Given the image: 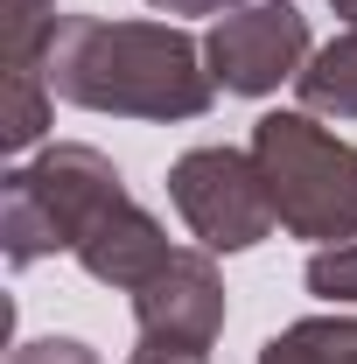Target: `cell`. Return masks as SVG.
I'll use <instances>...</instances> for the list:
<instances>
[{
  "label": "cell",
  "instance_id": "7c38bea8",
  "mask_svg": "<svg viewBox=\"0 0 357 364\" xmlns=\"http://www.w3.org/2000/svg\"><path fill=\"white\" fill-rule=\"evenodd\" d=\"M7 364H98V358H91V343H78V336H43V343H21Z\"/></svg>",
  "mask_w": 357,
  "mask_h": 364
},
{
  "label": "cell",
  "instance_id": "30bf717a",
  "mask_svg": "<svg viewBox=\"0 0 357 364\" xmlns=\"http://www.w3.org/2000/svg\"><path fill=\"white\" fill-rule=\"evenodd\" d=\"M56 28V0H7V70H49Z\"/></svg>",
  "mask_w": 357,
  "mask_h": 364
},
{
  "label": "cell",
  "instance_id": "ba28073f",
  "mask_svg": "<svg viewBox=\"0 0 357 364\" xmlns=\"http://www.w3.org/2000/svg\"><path fill=\"white\" fill-rule=\"evenodd\" d=\"M302 105L309 112H336V119H357V28H343L329 49H315L309 70L294 77Z\"/></svg>",
  "mask_w": 357,
  "mask_h": 364
},
{
  "label": "cell",
  "instance_id": "8992f818",
  "mask_svg": "<svg viewBox=\"0 0 357 364\" xmlns=\"http://www.w3.org/2000/svg\"><path fill=\"white\" fill-rule=\"evenodd\" d=\"M134 322H140V343L203 358L218 343V329H224V287H218L211 252H176L134 294Z\"/></svg>",
  "mask_w": 357,
  "mask_h": 364
},
{
  "label": "cell",
  "instance_id": "9a60e30c",
  "mask_svg": "<svg viewBox=\"0 0 357 364\" xmlns=\"http://www.w3.org/2000/svg\"><path fill=\"white\" fill-rule=\"evenodd\" d=\"M329 7H336V14H343V21L357 28V0H329Z\"/></svg>",
  "mask_w": 357,
  "mask_h": 364
},
{
  "label": "cell",
  "instance_id": "5bb4252c",
  "mask_svg": "<svg viewBox=\"0 0 357 364\" xmlns=\"http://www.w3.org/2000/svg\"><path fill=\"white\" fill-rule=\"evenodd\" d=\"M134 364H203V358H189V350H154V343H140Z\"/></svg>",
  "mask_w": 357,
  "mask_h": 364
},
{
  "label": "cell",
  "instance_id": "52a82bcc",
  "mask_svg": "<svg viewBox=\"0 0 357 364\" xmlns=\"http://www.w3.org/2000/svg\"><path fill=\"white\" fill-rule=\"evenodd\" d=\"M169 259H176L169 231L154 225L140 203H119L112 218H98V225L85 231V245H78V267H85L91 280H105V287H127V294H140Z\"/></svg>",
  "mask_w": 357,
  "mask_h": 364
},
{
  "label": "cell",
  "instance_id": "5b68a950",
  "mask_svg": "<svg viewBox=\"0 0 357 364\" xmlns=\"http://www.w3.org/2000/svg\"><path fill=\"white\" fill-rule=\"evenodd\" d=\"M309 14L294 0H252V7H231L218 28L203 36V63H211V85L238 91V98H267L287 77L309 70Z\"/></svg>",
  "mask_w": 357,
  "mask_h": 364
},
{
  "label": "cell",
  "instance_id": "3957f363",
  "mask_svg": "<svg viewBox=\"0 0 357 364\" xmlns=\"http://www.w3.org/2000/svg\"><path fill=\"white\" fill-rule=\"evenodd\" d=\"M252 161L294 238H351L357 231V147H343L309 112H267L252 127Z\"/></svg>",
  "mask_w": 357,
  "mask_h": 364
},
{
  "label": "cell",
  "instance_id": "9c48e42d",
  "mask_svg": "<svg viewBox=\"0 0 357 364\" xmlns=\"http://www.w3.org/2000/svg\"><path fill=\"white\" fill-rule=\"evenodd\" d=\"M260 364H357V322H294L260 350Z\"/></svg>",
  "mask_w": 357,
  "mask_h": 364
},
{
  "label": "cell",
  "instance_id": "4fadbf2b",
  "mask_svg": "<svg viewBox=\"0 0 357 364\" xmlns=\"http://www.w3.org/2000/svg\"><path fill=\"white\" fill-rule=\"evenodd\" d=\"M161 14H231L238 0H154Z\"/></svg>",
  "mask_w": 357,
  "mask_h": 364
},
{
  "label": "cell",
  "instance_id": "6da1fadb",
  "mask_svg": "<svg viewBox=\"0 0 357 364\" xmlns=\"http://www.w3.org/2000/svg\"><path fill=\"white\" fill-rule=\"evenodd\" d=\"M49 91L119 112V119H203L211 112V63L169 21H98L63 14L49 43Z\"/></svg>",
  "mask_w": 357,
  "mask_h": 364
},
{
  "label": "cell",
  "instance_id": "8fae6325",
  "mask_svg": "<svg viewBox=\"0 0 357 364\" xmlns=\"http://www.w3.org/2000/svg\"><path fill=\"white\" fill-rule=\"evenodd\" d=\"M309 294H322V301H357V245L351 238L322 245L309 259Z\"/></svg>",
  "mask_w": 357,
  "mask_h": 364
},
{
  "label": "cell",
  "instance_id": "7a4b0ae2",
  "mask_svg": "<svg viewBox=\"0 0 357 364\" xmlns=\"http://www.w3.org/2000/svg\"><path fill=\"white\" fill-rule=\"evenodd\" d=\"M127 196L119 168L85 147V140H63L43 147L36 161L7 168L0 182V238H7V267H36L43 252H78L85 231L98 218H112Z\"/></svg>",
  "mask_w": 357,
  "mask_h": 364
},
{
  "label": "cell",
  "instance_id": "277c9868",
  "mask_svg": "<svg viewBox=\"0 0 357 364\" xmlns=\"http://www.w3.org/2000/svg\"><path fill=\"white\" fill-rule=\"evenodd\" d=\"M169 196H176L182 225L196 231L203 252H245V245H260L280 225L252 147L245 154L238 147H196V154H182L169 168Z\"/></svg>",
  "mask_w": 357,
  "mask_h": 364
}]
</instances>
